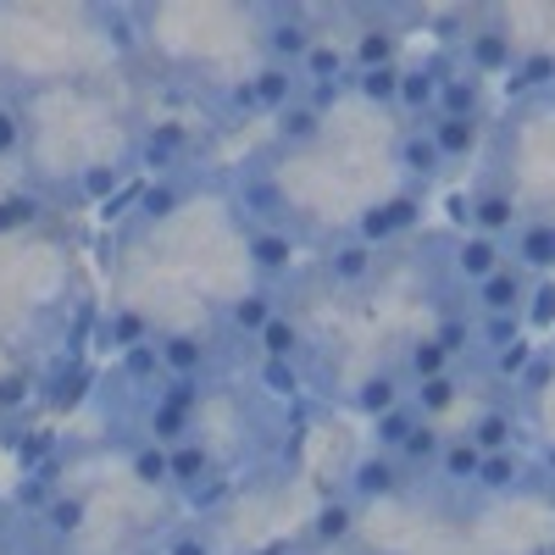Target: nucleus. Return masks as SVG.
<instances>
[{
    "label": "nucleus",
    "mask_w": 555,
    "mask_h": 555,
    "mask_svg": "<svg viewBox=\"0 0 555 555\" xmlns=\"http://www.w3.org/2000/svg\"><path fill=\"white\" fill-rule=\"evenodd\" d=\"M256 17H261V62H278V67H300L311 56V44L328 39L322 34L328 12L317 7H267Z\"/></svg>",
    "instance_id": "nucleus-1"
},
{
    "label": "nucleus",
    "mask_w": 555,
    "mask_h": 555,
    "mask_svg": "<svg viewBox=\"0 0 555 555\" xmlns=\"http://www.w3.org/2000/svg\"><path fill=\"white\" fill-rule=\"evenodd\" d=\"M416 222H423V195H416V190H400V195H389V201H373L366 211H356L350 234H356L361 245H373V250H389L395 240L411 234Z\"/></svg>",
    "instance_id": "nucleus-2"
},
{
    "label": "nucleus",
    "mask_w": 555,
    "mask_h": 555,
    "mask_svg": "<svg viewBox=\"0 0 555 555\" xmlns=\"http://www.w3.org/2000/svg\"><path fill=\"white\" fill-rule=\"evenodd\" d=\"M473 23H483V28H467V39H461V67L478 73V78H505L522 56L517 39L500 28V12H478Z\"/></svg>",
    "instance_id": "nucleus-3"
},
{
    "label": "nucleus",
    "mask_w": 555,
    "mask_h": 555,
    "mask_svg": "<svg viewBox=\"0 0 555 555\" xmlns=\"http://www.w3.org/2000/svg\"><path fill=\"white\" fill-rule=\"evenodd\" d=\"M190 156H195V133L183 122H151L145 133L133 139V167L156 172V178H183Z\"/></svg>",
    "instance_id": "nucleus-4"
},
{
    "label": "nucleus",
    "mask_w": 555,
    "mask_h": 555,
    "mask_svg": "<svg viewBox=\"0 0 555 555\" xmlns=\"http://www.w3.org/2000/svg\"><path fill=\"white\" fill-rule=\"evenodd\" d=\"M156 350H162V373L167 378H211L217 361L228 356V345L195 334V328H167L156 334Z\"/></svg>",
    "instance_id": "nucleus-5"
},
{
    "label": "nucleus",
    "mask_w": 555,
    "mask_h": 555,
    "mask_svg": "<svg viewBox=\"0 0 555 555\" xmlns=\"http://www.w3.org/2000/svg\"><path fill=\"white\" fill-rule=\"evenodd\" d=\"M455 67H461L455 51L405 67V73H400V117H405V122H428V117L439 112V89H444V78H450Z\"/></svg>",
    "instance_id": "nucleus-6"
},
{
    "label": "nucleus",
    "mask_w": 555,
    "mask_h": 555,
    "mask_svg": "<svg viewBox=\"0 0 555 555\" xmlns=\"http://www.w3.org/2000/svg\"><path fill=\"white\" fill-rule=\"evenodd\" d=\"M378 267H384V250L361 245L356 234L334 240L328 250L317 256V272H322V284H334V289H361V284H373V278H378Z\"/></svg>",
    "instance_id": "nucleus-7"
},
{
    "label": "nucleus",
    "mask_w": 555,
    "mask_h": 555,
    "mask_svg": "<svg viewBox=\"0 0 555 555\" xmlns=\"http://www.w3.org/2000/svg\"><path fill=\"white\" fill-rule=\"evenodd\" d=\"M295 256H300V245H295L289 228H245V261L267 289L284 284V278L295 272Z\"/></svg>",
    "instance_id": "nucleus-8"
},
{
    "label": "nucleus",
    "mask_w": 555,
    "mask_h": 555,
    "mask_svg": "<svg viewBox=\"0 0 555 555\" xmlns=\"http://www.w3.org/2000/svg\"><path fill=\"white\" fill-rule=\"evenodd\" d=\"M528 295H533V278L505 261L500 272H489L483 284L473 289V317H522Z\"/></svg>",
    "instance_id": "nucleus-9"
},
{
    "label": "nucleus",
    "mask_w": 555,
    "mask_h": 555,
    "mask_svg": "<svg viewBox=\"0 0 555 555\" xmlns=\"http://www.w3.org/2000/svg\"><path fill=\"white\" fill-rule=\"evenodd\" d=\"M411 478H405V467L395 455H384V450H366L356 467L345 473V489H350V500H361V505H373V500H395L400 489H405Z\"/></svg>",
    "instance_id": "nucleus-10"
},
{
    "label": "nucleus",
    "mask_w": 555,
    "mask_h": 555,
    "mask_svg": "<svg viewBox=\"0 0 555 555\" xmlns=\"http://www.w3.org/2000/svg\"><path fill=\"white\" fill-rule=\"evenodd\" d=\"M467 222H473V234L512 240L522 228V206H517V195L505 190V183H483V190L467 201Z\"/></svg>",
    "instance_id": "nucleus-11"
},
{
    "label": "nucleus",
    "mask_w": 555,
    "mask_h": 555,
    "mask_svg": "<svg viewBox=\"0 0 555 555\" xmlns=\"http://www.w3.org/2000/svg\"><path fill=\"white\" fill-rule=\"evenodd\" d=\"M505 261L522 267L528 278H550L555 272V222L550 217H522V228L505 240Z\"/></svg>",
    "instance_id": "nucleus-12"
},
{
    "label": "nucleus",
    "mask_w": 555,
    "mask_h": 555,
    "mask_svg": "<svg viewBox=\"0 0 555 555\" xmlns=\"http://www.w3.org/2000/svg\"><path fill=\"white\" fill-rule=\"evenodd\" d=\"M361 34L350 39V73H373V67H395L400 51V28L395 12H361Z\"/></svg>",
    "instance_id": "nucleus-13"
},
{
    "label": "nucleus",
    "mask_w": 555,
    "mask_h": 555,
    "mask_svg": "<svg viewBox=\"0 0 555 555\" xmlns=\"http://www.w3.org/2000/svg\"><path fill=\"white\" fill-rule=\"evenodd\" d=\"M245 83H250V106H256V117H278V112H289V106L306 95L300 67H278V62H261Z\"/></svg>",
    "instance_id": "nucleus-14"
},
{
    "label": "nucleus",
    "mask_w": 555,
    "mask_h": 555,
    "mask_svg": "<svg viewBox=\"0 0 555 555\" xmlns=\"http://www.w3.org/2000/svg\"><path fill=\"white\" fill-rule=\"evenodd\" d=\"M500 267H505V240H489V234H461L455 250H450V272H455V284H467V289H478Z\"/></svg>",
    "instance_id": "nucleus-15"
},
{
    "label": "nucleus",
    "mask_w": 555,
    "mask_h": 555,
    "mask_svg": "<svg viewBox=\"0 0 555 555\" xmlns=\"http://www.w3.org/2000/svg\"><path fill=\"white\" fill-rule=\"evenodd\" d=\"M278 311H284V306H278V289L256 284V289H245V295H234V300L222 306V328L234 334V339H250L256 345V334L267 328Z\"/></svg>",
    "instance_id": "nucleus-16"
},
{
    "label": "nucleus",
    "mask_w": 555,
    "mask_h": 555,
    "mask_svg": "<svg viewBox=\"0 0 555 555\" xmlns=\"http://www.w3.org/2000/svg\"><path fill=\"white\" fill-rule=\"evenodd\" d=\"M139 434H145L151 444H183V439H201V416L195 411H178V405H167V400H145V411H139Z\"/></svg>",
    "instance_id": "nucleus-17"
},
{
    "label": "nucleus",
    "mask_w": 555,
    "mask_h": 555,
    "mask_svg": "<svg viewBox=\"0 0 555 555\" xmlns=\"http://www.w3.org/2000/svg\"><path fill=\"white\" fill-rule=\"evenodd\" d=\"M95 339H101V350L122 356V350H133V345H151V339H156V322L139 311V306H112V311L95 322Z\"/></svg>",
    "instance_id": "nucleus-18"
},
{
    "label": "nucleus",
    "mask_w": 555,
    "mask_h": 555,
    "mask_svg": "<svg viewBox=\"0 0 555 555\" xmlns=\"http://www.w3.org/2000/svg\"><path fill=\"white\" fill-rule=\"evenodd\" d=\"M405 395H411V384L400 378V366H378V373H366L356 389H350V405L361 411V416H378L384 411H395V405H405Z\"/></svg>",
    "instance_id": "nucleus-19"
},
{
    "label": "nucleus",
    "mask_w": 555,
    "mask_h": 555,
    "mask_svg": "<svg viewBox=\"0 0 555 555\" xmlns=\"http://www.w3.org/2000/svg\"><path fill=\"white\" fill-rule=\"evenodd\" d=\"M428 133H434L444 167H455V162L478 156V145H483V117H428Z\"/></svg>",
    "instance_id": "nucleus-20"
},
{
    "label": "nucleus",
    "mask_w": 555,
    "mask_h": 555,
    "mask_svg": "<svg viewBox=\"0 0 555 555\" xmlns=\"http://www.w3.org/2000/svg\"><path fill=\"white\" fill-rule=\"evenodd\" d=\"M395 162H400L411 178H423V183L444 172V156H439V145H434L428 122H405V128H400V139H395Z\"/></svg>",
    "instance_id": "nucleus-21"
},
{
    "label": "nucleus",
    "mask_w": 555,
    "mask_h": 555,
    "mask_svg": "<svg viewBox=\"0 0 555 555\" xmlns=\"http://www.w3.org/2000/svg\"><path fill=\"white\" fill-rule=\"evenodd\" d=\"M34 522H39V533L51 539V544H67V539H78V533L89 528V500H83L78 489H62Z\"/></svg>",
    "instance_id": "nucleus-22"
},
{
    "label": "nucleus",
    "mask_w": 555,
    "mask_h": 555,
    "mask_svg": "<svg viewBox=\"0 0 555 555\" xmlns=\"http://www.w3.org/2000/svg\"><path fill=\"white\" fill-rule=\"evenodd\" d=\"M444 373H455V361H450V350L434 334H416L400 350V378L405 384H428V378H444Z\"/></svg>",
    "instance_id": "nucleus-23"
},
{
    "label": "nucleus",
    "mask_w": 555,
    "mask_h": 555,
    "mask_svg": "<svg viewBox=\"0 0 555 555\" xmlns=\"http://www.w3.org/2000/svg\"><path fill=\"white\" fill-rule=\"evenodd\" d=\"M483 89H489V78L455 67L444 78V89H439V112L434 117H483Z\"/></svg>",
    "instance_id": "nucleus-24"
},
{
    "label": "nucleus",
    "mask_w": 555,
    "mask_h": 555,
    "mask_svg": "<svg viewBox=\"0 0 555 555\" xmlns=\"http://www.w3.org/2000/svg\"><path fill=\"white\" fill-rule=\"evenodd\" d=\"M322 133H328V117L311 112L306 101H295L289 112H278V117H272V139H278L284 151H306V145H317Z\"/></svg>",
    "instance_id": "nucleus-25"
},
{
    "label": "nucleus",
    "mask_w": 555,
    "mask_h": 555,
    "mask_svg": "<svg viewBox=\"0 0 555 555\" xmlns=\"http://www.w3.org/2000/svg\"><path fill=\"white\" fill-rule=\"evenodd\" d=\"M256 350L267 361H306V328H300V317L295 311H278L267 328L256 334Z\"/></svg>",
    "instance_id": "nucleus-26"
},
{
    "label": "nucleus",
    "mask_w": 555,
    "mask_h": 555,
    "mask_svg": "<svg viewBox=\"0 0 555 555\" xmlns=\"http://www.w3.org/2000/svg\"><path fill=\"white\" fill-rule=\"evenodd\" d=\"M250 384L261 389V395H272V400H289V405H300V395H306V366L300 361H256L250 366Z\"/></svg>",
    "instance_id": "nucleus-27"
},
{
    "label": "nucleus",
    "mask_w": 555,
    "mask_h": 555,
    "mask_svg": "<svg viewBox=\"0 0 555 555\" xmlns=\"http://www.w3.org/2000/svg\"><path fill=\"white\" fill-rule=\"evenodd\" d=\"M400 62L395 67H373V73H350V95L366 101L373 112H395L400 117Z\"/></svg>",
    "instance_id": "nucleus-28"
},
{
    "label": "nucleus",
    "mask_w": 555,
    "mask_h": 555,
    "mask_svg": "<svg viewBox=\"0 0 555 555\" xmlns=\"http://www.w3.org/2000/svg\"><path fill=\"white\" fill-rule=\"evenodd\" d=\"M478 467H483V450L467 439V434H450V444H444V455H439V483H450V489H473L478 483Z\"/></svg>",
    "instance_id": "nucleus-29"
},
{
    "label": "nucleus",
    "mask_w": 555,
    "mask_h": 555,
    "mask_svg": "<svg viewBox=\"0 0 555 555\" xmlns=\"http://www.w3.org/2000/svg\"><path fill=\"white\" fill-rule=\"evenodd\" d=\"M0 439H7V450H12V461H17L23 473H39L44 461H56V455H62V444H56L51 428H23V423H17V428H7Z\"/></svg>",
    "instance_id": "nucleus-30"
},
{
    "label": "nucleus",
    "mask_w": 555,
    "mask_h": 555,
    "mask_svg": "<svg viewBox=\"0 0 555 555\" xmlns=\"http://www.w3.org/2000/svg\"><path fill=\"white\" fill-rule=\"evenodd\" d=\"M128 478H133L139 489H172V450L139 439V444L128 450Z\"/></svg>",
    "instance_id": "nucleus-31"
},
{
    "label": "nucleus",
    "mask_w": 555,
    "mask_h": 555,
    "mask_svg": "<svg viewBox=\"0 0 555 555\" xmlns=\"http://www.w3.org/2000/svg\"><path fill=\"white\" fill-rule=\"evenodd\" d=\"M217 473V450L206 444V439H183V444H172V489L183 494V489H195V483H206Z\"/></svg>",
    "instance_id": "nucleus-32"
},
{
    "label": "nucleus",
    "mask_w": 555,
    "mask_h": 555,
    "mask_svg": "<svg viewBox=\"0 0 555 555\" xmlns=\"http://www.w3.org/2000/svg\"><path fill=\"white\" fill-rule=\"evenodd\" d=\"M44 217H51V201H44L39 190L0 195V240H7V234H28V228H39Z\"/></svg>",
    "instance_id": "nucleus-33"
},
{
    "label": "nucleus",
    "mask_w": 555,
    "mask_h": 555,
    "mask_svg": "<svg viewBox=\"0 0 555 555\" xmlns=\"http://www.w3.org/2000/svg\"><path fill=\"white\" fill-rule=\"evenodd\" d=\"M555 83V51H522L517 56V67L505 73V95H539V89H550Z\"/></svg>",
    "instance_id": "nucleus-34"
},
{
    "label": "nucleus",
    "mask_w": 555,
    "mask_h": 555,
    "mask_svg": "<svg viewBox=\"0 0 555 555\" xmlns=\"http://www.w3.org/2000/svg\"><path fill=\"white\" fill-rule=\"evenodd\" d=\"M183 201H190V178H156V183H145V190H139L133 217H139V222H162V217H172Z\"/></svg>",
    "instance_id": "nucleus-35"
},
{
    "label": "nucleus",
    "mask_w": 555,
    "mask_h": 555,
    "mask_svg": "<svg viewBox=\"0 0 555 555\" xmlns=\"http://www.w3.org/2000/svg\"><path fill=\"white\" fill-rule=\"evenodd\" d=\"M467 439H473L483 455L512 450V439H517V416H512V405H489V411H478V423L467 428Z\"/></svg>",
    "instance_id": "nucleus-36"
},
{
    "label": "nucleus",
    "mask_w": 555,
    "mask_h": 555,
    "mask_svg": "<svg viewBox=\"0 0 555 555\" xmlns=\"http://www.w3.org/2000/svg\"><path fill=\"white\" fill-rule=\"evenodd\" d=\"M444 444H450V434L444 428H434V423H423L411 439H405V450L395 455L400 467H405V478H416V473H434L439 467V455H444Z\"/></svg>",
    "instance_id": "nucleus-37"
},
{
    "label": "nucleus",
    "mask_w": 555,
    "mask_h": 555,
    "mask_svg": "<svg viewBox=\"0 0 555 555\" xmlns=\"http://www.w3.org/2000/svg\"><path fill=\"white\" fill-rule=\"evenodd\" d=\"M300 78H306V83L350 78V44H334V34H328V39H317V44H311V56L300 62Z\"/></svg>",
    "instance_id": "nucleus-38"
},
{
    "label": "nucleus",
    "mask_w": 555,
    "mask_h": 555,
    "mask_svg": "<svg viewBox=\"0 0 555 555\" xmlns=\"http://www.w3.org/2000/svg\"><path fill=\"white\" fill-rule=\"evenodd\" d=\"M423 428V416H416V405L405 400V405H395V411H384L378 423H373V450H384V455H400L405 450V439Z\"/></svg>",
    "instance_id": "nucleus-39"
},
{
    "label": "nucleus",
    "mask_w": 555,
    "mask_h": 555,
    "mask_svg": "<svg viewBox=\"0 0 555 555\" xmlns=\"http://www.w3.org/2000/svg\"><path fill=\"white\" fill-rule=\"evenodd\" d=\"M405 400L416 405V416H423V423H434V416H444V411L461 400V378L444 373V378H428V384H411Z\"/></svg>",
    "instance_id": "nucleus-40"
},
{
    "label": "nucleus",
    "mask_w": 555,
    "mask_h": 555,
    "mask_svg": "<svg viewBox=\"0 0 555 555\" xmlns=\"http://www.w3.org/2000/svg\"><path fill=\"white\" fill-rule=\"evenodd\" d=\"M434 339L450 350V361H461L467 350H478V317H467V311L444 306V317L434 322Z\"/></svg>",
    "instance_id": "nucleus-41"
},
{
    "label": "nucleus",
    "mask_w": 555,
    "mask_h": 555,
    "mask_svg": "<svg viewBox=\"0 0 555 555\" xmlns=\"http://www.w3.org/2000/svg\"><path fill=\"white\" fill-rule=\"evenodd\" d=\"M522 473H528L522 455H517V450H500V455H483L473 489H483V494H512V489L522 483Z\"/></svg>",
    "instance_id": "nucleus-42"
},
{
    "label": "nucleus",
    "mask_w": 555,
    "mask_h": 555,
    "mask_svg": "<svg viewBox=\"0 0 555 555\" xmlns=\"http://www.w3.org/2000/svg\"><path fill=\"white\" fill-rule=\"evenodd\" d=\"M350 533H356V505H350V500L317 505V517H311V539H317V544H345Z\"/></svg>",
    "instance_id": "nucleus-43"
},
{
    "label": "nucleus",
    "mask_w": 555,
    "mask_h": 555,
    "mask_svg": "<svg viewBox=\"0 0 555 555\" xmlns=\"http://www.w3.org/2000/svg\"><path fill=\"white\" fill-rule=\"evenodd\" d=\"M133 172V156L128 162H101V167H83L78 172V183H73V190L67 195H78V201H101V195H112L117 190V183Z\"/></svg>",
    "instance_id": "nucleus-44"
},
{
    "label": "nucleus",
    "mask_w": 555,
    "mask_h": 555,
    "mask_svg": "<svg viewBox=\"0 0 555 555\" xmlns=\"http://www.w3.org/2000/svg\"><path fill=\"white\" fill-rule=\"evenodd\" d=\"M533 361H539V345L522 334L517 345H505V350H494V356H489V373H494L500 384H505V378H512V384H522Z\"/></svg>",
    "instance_id": "nucleus-45"
},
{
    "label": "nucleus",
    "mask_w": 555,
    "mask_h": 555,
    "mask_svg": "<svg viewBox=\"0 0 555 555\" xmlns=\"http://www.w3.org/2000/svg\"><path fill=\"white\" fill-rule=\"evenodd\" d=\"M34 400H39V373H34V366L0 378V416H23Z\"/></svg>",
    "instance_id": "nucleus-46"
},
{
    "label": "nucleus",
    "mask_w": 555,
    "mask_h": 555,
    "mask_svg": "<svg viewBox=\"0 0 555 555\" xmlns=\"http://www.w3.org/2000/svg\"><path fill=\"white\" fill-rule=\"evenodd\" d=\"M206 384H211V378H162L151 395L167 400V405H178V411H195V416H201V405H206V395H211Z\"/></svg>",
    "instance_id": "nucleus-47"
},
{
    "label": "nucleus",
    "mask_w": 555,
    "mask_h": 555,
    "mask_svg": "<svg viewBox=\"0 0 555 555\" xmlns=\"http://www.w3.org/2000/svg\"><path fill=\"white\" fill-rule=\"evenodd\" d=\"M522 334H528L522 317H478V350H483V356H494V350H505V345H517Z\"/></svg>",
    "instance_id": "nucleus-48"
},
{
    "label": "nucleus",
    "mask_w": 555,
    "mask_h": 555,
    "mask_svg": "<svg viewBox=\"0 0 555 555\" xmlns=\"http://www.w3.org/2000/svg\"><path fill=\"white\" fill-rule=\"evenodd\" d=\"M228 494H234V478H222V473H211V478L195 483V489H183V500H190V512H195V517H211Z\"/></svg>",
    "instance_id": "nucleus-49"
},
{
    "label": "nucleus",
    "mask_w": 555,
    "mask_h": 555,
    "mask_svg": "<svg viewBox=\"0 0 555 555\" xmlns=\"http://www.w3.org/2000/svg\"><path fill=\"white\" fill-rule=\"evenodd\" d=\"M522 322H528V328H550V322H555V278H533V295L522 306Z\"/></svg>",
    "instance_id": "nucleus-50"
},
{
    "label": "nucleus",
    "mask_w": 555,
    "mask_h": 555,
    "mask_svg": "<svg viewBox=\"0 0 555 555\" xmlns=\"http://www.w3.org/2000/svg\"><path fill=\"white\" fill-rule=\"evenodd\" d=\"M23 139H28V128H23V112L0 101V162H17V156H23Z\"/></svg>",
    "instance_id": "nucleus-51"
},
{
    "label": "nucleus",
    "mask_w": 555,
    "mask_h": 555,
    "mask_svg": "<svg viewBox=\"0 0 555 555\" xmlns=\"http://www.w3.org/2000/svg\"><path fill=\"white\" fill-rule=\"evenodd\" d=\"M162 555H217V539L201 528H178V533H167Z\"/></svg>",
    "instance_id": "nucleus-52"
},
{
    "label": "nucleus",
    "mask_w": 555,
    "mask_h": 555,
    "mask_svg": "<svg viewBox=\"0 0 555 555\" xmlns=\"http://www.w3.org/2000/svg\"><path fill=\"white\" fill-rule=\"evenodd\" d=\"M544 473H555V444H544Z\"/></svg>",
    "instance_id": "nucleus-53"
},
{
    "label": "nucleus",
    "mask_w": 555,
    "mask_h": 555,
    "mask_svg": "<svg viewBox=\"0 0 555 555\" xmlns=\"http://www.w3.org/2000/svg\"><path fill=\"white\" fill-rule=\"evenodd\" d=\"M39 555H67V550H56V544H44V550H39Z\"/></svg>",
    "instance_id": "nucleus-54"
},
{
    "label": "nucleus",
    "mask_w": 555,
    "mask_h": 555,
    "mask_svg": "<svg viewBox=\"0 0 555 555\" xmlns=\"http://www.w3.org/2000/svg\"><path fill=\"white\" fill-rule=\"evenodd\" d=\"M539 555H555V550H539Z\"/></svg>",
    "instance_id": "nucleus-55"
}]
</instances>
